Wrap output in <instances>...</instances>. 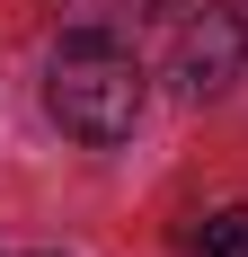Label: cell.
Masks as SVG:
<instances>
[{"mask_svg":"<svg viewBox=\"0 0 248 257\" xmlns=\"http://www.w3.org/2000/svg\"><path fill=\"white\" fill-rule=\"evenodd\" d=\"M239 71H248V27L230 18V9H204V18L177 36V80H186V98H222Z\"/></svg>","mask_w":248,"mask_h":257,"instance_id":"2","label":"cell"},{"mask_svg":"<svg viewBox=\"0 0 248 257\" xmlns=\"http://www.w3.org/2000/svg\"><path fill=\"white\" fill-rule=\"evenodd\" d=\"M195 248H204V257H248V204H230V213H213Z\"/></svg>","mask_w":248,"mask_h":257,"instance_id":"3","label":"cell"},{"mask_svg":"<svg viewBox=\"0 0 248 257\" xmlns=\"http://www.w3.org/2000/svg\"><path fill=\"white\" fill-rule=\"evenodd\" d=\"M45 106H53V124L80 133V142H124L133 115H142V62L115 36H98V27L62 36V53L45 71Z\"/></svg>","mask_w":248,"mask_h":257,"instance_id":"1","label":"cell"}]
</instances>
